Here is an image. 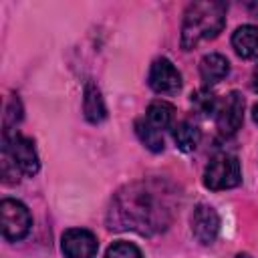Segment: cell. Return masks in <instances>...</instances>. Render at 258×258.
Here are the masks:
<instances>
[{
	"instance_id": "obj_1",
	"label": "cell",
	"mask_w": 258,
	"mask_h": 258,
	"mask_svg": "<svg viewBox=\"0 0 258 258\" xmlns=\"http://www.w3.org/2000/svg\"><path fill=\"white\" fill-rule=\"evenodd\" d=\"M171 200L173 191L161 181H133L115 194L107 224L111 230H131L143 236L157 234L171 222Z\"/></svg>"
},
{
	"instance_id": "obj_2",
	"label": "cell",
	"mask_w": 258,
	"mask_h": 258,
	"mask_svg": "<svg viewBox=\"0 0 258 258\" xmlns=\"http://www.w3.org/2000/svg\"><path fill=\"white\" fill-rule=\"evenodd\" d=\"M228 4L220 0L191 2L181 22V48L194 50L200 42L216 38L226 26Z\"/></svg>"
},
{
	"instance_id": "obj_3",
	"label": "cell",
	"mask_w": 258,
	"mask_h": 258,
	"mask_svg": "<svg viewBox=\"0 0 258 258\" xmlns=\"http://www.w3.org/2000/svg\"><path fill=\"white\" fill-rule=\"evenodd\" d=\"M242 181V167L236 155L222 153L216 155L206 171H204V185L212 191H222V189H232Z\"/></svg>"
},
{
	"instance_id": "obj_4",
	"label": "cell",
	"mask_w": 258,
	"mask_h": 258,
	"mask_svg": "<svg viewBox=\"0 0 258 258\" xmlns=\"http://www.w3.org/2000/svg\"><path fill=\"white\" fill-rule=\"evenodd\" d=\"M2 151H6L20 173L36 175L40 169L38 153L34 149V141L30 137L20 135L18 131H6L2 137Z\"/></svg>"
},
{
	"instance_id": "obj_5",
	"label": "cell",
	"mask_w": 258,
	"mask_h": 258,
	"mask_svg": "<svg viewBox=\"0 0 258 258\" xmlns=\"http://www.w3.org/2000/svg\"><path fill=\"white\" fill-rule=\"evenodd\" d=\"M0 222H2V236L8 242H20L28 236L32 228V218L28 208L14 198H6L0 202Z\"/></svg>"
},
{
	"instance_id": "obj_6",
	"label": "cell",
	"mask_w": 258,
	"mask_h": 258,
	"mask_svg": "<svg viewBox=\"0 0 258 258\" xmlns=\"http://www.w3.org/2000/svg\"><path fill=\"white\" fill-rule=\"evenodd\" d=\"M216 125L218 131L226 137L234 135L244 121V99L238 91H230L222 101H218L216 107Z\"/></svg>"
},
{
	"instance_id": "obj_7",
	"label": "cell",
	"mask_w": 258,
	"mask_h": 258,
	"mask_svg": "<svg viewBox=\"0 0 258 258\" xmlns=\"http://www.w3.org/2000/svg\"><path fill=\"white\" fill-rule=\"evenodd\" d=\"M147 83H149L151 91H155L159 95H173L181 89V75L169 58L161 56L151 62Z\"/></svg>"
},
{
	"instance_id": "obj_8",
	"label": "cell",
	"mask_w": 258,
	"mask_h": 258,
	"mask_svg": "<svg viewBox=\"0 0 258 258\" xmlns=\"http://www.w3.org/2000/svg\"><path fill=\"white\" fill-rule=\"evenodd\" d=\"M64 258H95L99 250L97 236L85 228H71L60 238Z\"/></svg>"
},
{
	"instance_id": "obj_9",
	"label": "cell",
	"mask_w": 258,
	"mask_h": 258,
	"mask_svg": "<svg viewBox=\"0 0 258 258\" xmlns=\"http://www.w3.org/2000/svg\"><path fill=\"white\" fill-rule=\"evenodd\" d=\"M191 234L194 238L208 246V244H214L218 234H220V216L218 212L208 206V204H198L191 212Z\"/></svg>"
},
{
	"instance_id": "obj_10",
	"label": "cell",
	"mask_w": 258,
	"mask_h": 258,
	"mask_svg": "<svg viewBox=\"0 0 258 258\" xmlns=\"http://www.w3.org/2000/svg\"><path fill=\"white\" fill-rule=\"evenodd\" d=\"M232 48L240 58L258 56V26L256 24L238 26L232 34Z\"/></svg>"
},
{
	"instance_id": "obj_11",
	"label": "cell",
	"mask_w": 258,
	"mask_h": 258,
	"mask_svg": "<svg viewBox=\"0 0 258 258\" xmlns=\"http://www.w3.org/2000/svg\"><path fill=\"white\" fill-rule=\"evenodd\" d=\"M230 73V62L220 52H210L200 60V77L206 85H216Z\"/></svg>"
},
{
	"instance_id": "obj_12",
	"label": "cell",
	"mask_w": 258,
	"mask_h": 258,
	"mask_svg": "<svg viewBox=\"0 0 258 258\" xmlns=\"http://www.w3.org/2000/svg\"><path fill=\"white\" fill-rule=\"evenodd\" d=\"M83 113H85V119L89 123H101L107 117V107H105V101L101 97V91L93 83H87V87H85Z\"/></svg>"
},
{
	"instance_id": "obj_13",
	"label": "cell",
	"mask_w": 258,
	"mask_h": 258,
	"mask_svg": "<svg viewBox=\"0 0 258 258\" xmlns=\"http://www.w3.org/2000/svg\"><path fill=\"white\" fill-rule=\"evenodd\" d=\"M171 133H173V141H175L177 149H181L183 153L194 151L200 145V139H202V131L194 123H189L185 119L179 121V123H175L173 129H171Z\"/></svg>"
},
{
	"instance_id": "obj_14",
	"label": "cell",
	"mask_w": 258,
	"mask_h": 258,
	"mask_svg": "<svg viewBox=\"0 0 258 258\" xmlns=\"http://www.w3.org/2000/svg\"><path fill=\"white\" fill-rule=\"evenodd\" d=\"M173 113H175V109L169 103H165V101H153L147 107V111H145V119H147L149 125H153L155 129L163 131V129L171 127Z\"/></svg>"
},
{
	"instance_id": "obj_15",
	"label": "cell",
	"mask_w": 258,
	"mask_h": 258,
	"mask_svg": "<svg viewBox=\"0 0 258 258\" xmlns=\"http://www.w3.org/2000/svg\"><path fill=\"white\" fill-rule=\"evenodd\" d=\"M135 133H137L139 141H141L149 151H153V153L163 151V145H165V143H163V135H161V131L155 129L153 125H149L145 117L135 121Z\"/></svg>"
},
{
	"instance_id": "obj_16",
	"label": "cell",
	"mask_w": 258,
	"mask_h": 258,
	"mask_svg": "<svg viewBox=\"0 0 258 258\" xmlns=\"http://www.w3.org/2000/svg\"><path fill=\"white\" fill-rule=\"evenodd\" d=\"M191 105L196 107L198 113L210 117V115H216V107H218V99L208 91V89H200L191 95Z\"/></svg>"
},
{
	"instance_id": "obj_17",
	"label": "cell",
	"mask_w": 258,
	"mask_h": 258,
	"mask_svg": "<svg viewBox=\"0 0 258 258\" xmlns=\"http://www.w3.org/2000/svg\"><path fill=\"white\" fill-rule=\"evenodd\" d=\"M105 258H143V254H141V250L135 244L119 240V242H113L107 248Z\"/></svg>"
},
{
	"instance_id": "obj_18",
	"label": "cell",
	"mask_w": 258,
	"mask_h": 258,
	"mask_svg": "<svg viewBox=\"0 0 258 258\" xmlns=\"http://www.w3.org/2000/svg\"><path fill=\"white\" fill-rule=\"evenodd\" d=\"M22 119V105L16 97L10 99V103L6 105V113H4V133L6 131H14L12 127H16V123Z\"/></svg>"
},
{
	"instance_id": "obj_19",
	"label": "cell",
	"mask_w": 258,
	"mask_h": 258,
	"mask_svg": "<svg viewBox=\"0 0 258 258\" xmlns=\"http://www.w3.org/2000/svg\"><path fill=\"white\" fill-rule=\"evenodd\" d=\"M252 91L258 93V67H256L254 73H252Z\"/></svg>"
},
{
	"instance_id": "obj_20",
	"label": "cell",
	"mask_w": 258,
	"mask_h": 258,
	"mask_svg": "<svg viewBox=\"0 0 258 258\" xmlns=\"http://www.w3.org/2000/svg\"><path fill=\"white\" fill-rule=\"evenodd\" d=\"M252 119H254V123L258 125V103L252 107Z\"/></svg>"
},
{
	"instance_id": "obj_21",
	"label": "cell",
	"mask_w": 258,
	"mask_h": 258,
	"mask_svg": "<svg viewBox=\"0 0 258 258\" xmlns=\"http://www.w3.org/2000/svg\"><path fill=\"white\" fill-rule=\"evenodd\" d=\"M250 10H252V12H254V14L258 16V2H254V4H250Z\"/></svg>"
}]
</instances>
